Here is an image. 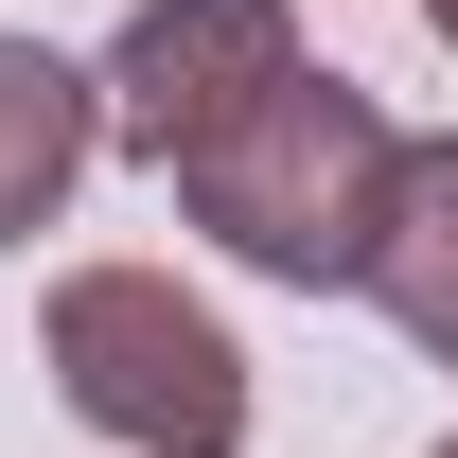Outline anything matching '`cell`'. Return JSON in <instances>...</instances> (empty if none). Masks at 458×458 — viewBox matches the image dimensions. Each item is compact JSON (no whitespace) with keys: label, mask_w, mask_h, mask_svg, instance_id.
Listing matches in <instances>:
<instances>
[{"label":"cell","mask_w":458,"mask_h":458,"mask_svg":"<svg viewBox=\"0 0 458 458\" xmlns=\"http://www.w3.org/2000/svg\"><path fill=\"white\" fill-rule=\"evenodd\" d=\"M54 388H71V423H106L141 458H247V352L159 265H71L54 283Z\"/></svg>","instance_id":"2"},{"label":"cell","mask_w":458,"mask_h":458,"mask_svg":"<svg viewBox=\"0 0 458 458\" xmlns=\"http://www.w3.org/2000/svg\"><path fill=\"white\" fill-rule=\"evenodd\" d=\"M388 194H405V141H388V106H370L352 71H300V89H265L229 141H194V159H176V212L212 229L229 265L300 283V300L370 283Z\"/></svg>","instance_id":"1"},{"label":"cell","mask_w":458,"mask_h":458,"mask_svg":"<svg viewBox=\"0 0 458 458\" xmlns=\"http://www.w3.org/2000/svg\"><path fill=\"white\" fill-rule=\"evenodd\" d=\"M370 300L405 318V352H423V370H458V141H405L388 247H370Z\"/></svg>","instance_id":"5"},{"label":"cell","mask_w":458,"mask_h":458,"mask_svg":"<svg viewBox=\"0 0 458 458\" xmlns=\"http://www.w3.org/2000/svg\"><path fill=\"white\" fill-rule=\"evenodd\" d=\"M89 141H106V89L71 54H36V36H0V247H36V229L71 212Z\"/></svg>","instance_id":"4"},{"label":"cell","mask_w":458,"mask_h":458,"mask_svg":"<svg viewBox=\"0 0 458 458\" xmlns=\"http://www.w3.org/2000/svg\"><path fill=\"white\" fill-rule=\"evenodd\" d=\"M106 89V123H123V159H194V141H229V123L265 106V89H300V18L283 0H141L123 18V54L89 71Z\"/></svg>","instance_id":"3"},{"label":"cell","mask_w":458,"mask_h":458,"mask_svg":"<svg viewBox=\"0 0 458 458\" xmlns=\"http://www.w3.org/2000/svg\"><path fill=\"white\" fill-rule=\"evenodd\" d=\"M423 18H441V54H458V0H423Z\"/></svg>","instance_id":"6"},{"label":"cell","mask_w":458,"mask_h":458,"mask_svg":"<svg viewBox=\"0 0 458 458\" xmlns=\"http://www.w3.org/2000/svg\"><path fill=\"white\" fill-rule=\"evenodd\" d=\"M441 458H458V441H441Z\"/></svg>","instance_id":"7"}]
</instances>
